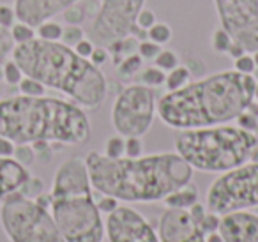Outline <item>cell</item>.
<instances>
[{
	"instance_id": "cell-43",
	"label": "cell",
	"mask_w": 258,
	"mask_h": 242,
	"mask_svg": "<svg viewBox=\"0 0 258 242\" xmlns=\"http://www.w3.org/2000/svg\"><path fill=\"white\" fill-rule=\"evenodd\" d=\"M94 48H96V44L92 43V41L89 39V37H83L82 41H80L78 44H76L73 50L76 51V53L80 55V57H83V58H89L90 57V53L94 51Z\"/></svg>"
},
{
	"instance_id": "cell-27",
	"label": "cell",
	"mask_w": 258,
	"mask_h": 242,
	"mask_svg": "<svg viewBox=\"0 0 258 242\" xmlns=\"http://www.w3.org/2000/svg\"><path fill=\"white\" fill-rule=\"evenodd\" d=\"M23 71L18 68V64H16L13 58H8V60L4 62V66H2V80H4L8 85H16L18 87V83L23 80Z\"/></svg>"
},
{
	"instance_id": "cell-21",
	"label": "cell",
	"mask_w": 258,
	"mask_h": 242,
	"mask_svg": "<svg viewBox=\"0 0 258 242\" xmlns=\"http://www.w3.org/2000/svg\"><path fill=\"white\" fill-rule=\"evenodd\" d=\"M232 41V36L223 27H218V29H214V32L211 36V50L218 55H226Z\"/></svg>"
},
{
	"instance_id": "cell-22",
	"label": "cell",
	"mask_w": 258,
	"mask_h": 242,
	"mask_svg": "<svg viewBox=\"0 0 258 242\" xmlns=\"http://www.w3.org/2000/svg\"><path fill=\"white\" fill-rule=\"evenodd\" d=\"M36 36L44 41H60L62 25L53 22V20H46V22H43L41 25L36 27Z\"/></svg>"
},
{
	"instance_id": "cell-40",
	"label": "cell",
	"mask_w": 258,
	"mask_h": 242,
	"mask_svg": "<svg viewBox=\"0 0 258 242\" xmlns=\"http://www.w3.org/2000/svg\"><path fill=\"white\" fill-rule=\"evenodd\" d=\"M16 22H18V20H16L15 8H11V6H6V4L0 6V27L11 29Z\"/></svg>"
},
{
	"instance_id": "cell-16",
	"label": "cell",
	"mask_w": 258,
	"mask_h": 242,
	"mask_svg": "<svg viewBox=\"0 0 258 242\" xmlns=\"http://www.w3.org/2000/svg\"><path fill=\"white\" fill-rule=\"evenodd\" d=\"M29 177V168L20 164L15 157H0V202L11 193L20 191Z\"/></svg>"
},
{
	"instance_id": "cell-31",
	"label": "cell",
	"mask_w": 258,
	"mask_h": 242,
	"mask_svg": "<svg viewBox=\"0 0 258 242\" xmlns=\"http://www.w3.org/2000/svg\"><path fill=\"white\" fill-rule=\"evenodd\" d=\"M13 157H15L20 164H23V166L29 168L30 164L36 161V150H34V147L29 145V143H22V145L15 147V154H13Z\"/></svg>"
},
{
	"instance_id": "cell-2",
	"label": "cell",
	"mask_w": 258,
	"mask_h": 242,
	"mask_svg": "<svg viewBox=\"0 0 258 242\" xmlns=\"http://www.w3.org/2000/svg\"><path fill=\"white\" fill-rule=\"evenodd\" d=\"M254 90L253 75L221 71L166 92L158 103V115L168 128L180 131L226 124L253 104Z\"/></svg>"
},
{
	"instance_id": "cell-3",
	"label": "cell",
	"mask_w": 258,
	"mask_h": 242,
	"mask_svg": "<svg viewBox=\"0 0 258 242\" xmlns=\"http://www.w3.org/2000/svg\"><path fill=\"white\" fill-rule=\"evenodd\" d=\"M11 58L23 75L71 97L85 110H99L108 96V82L101 68L83 58L60 41L34 37L15 44Z\"/></svg>"
},
{
	"instance_id": "cell-37",
	"label": "cell",
	"mask_w": 258,
	"mask_h": 242,
	"mask_svg": "<svg viewBox=\"0 0 258 242\" xmlns=\"http://www.w3.org/2000/svg\"><path fill=\"white\" fill-rule=\"evenodd\" d=\"M62 16H64V22L68 23V25H82L87 18L83 8H80V6H76V4L66 9V11L62 13Z\"/></svg>"
},
{
	"instance_id": "cell-48",
	"label": "cell",
	"mask_w": 258,
	"mask_h": 242,
	"mask_svg": "<svg viewBox=\"0 0 258 242\" xmlns=\"http://www.w3.org/2000/svg\"><path fill=\"white\" fill-rule=\"evenodd\" d=\"M254 101H256V110H254V113L258 115V82H256V90H254Z\"/></svg>"
},
{
	"instance_id": "cell-32",
	"label": "cell",
	"mask_w": 258,
	"mask_h": 242,
	"mask_svg": "<svg viewBox=\"0 0 258 242\" xmlns=\"http://www.w3.org/2000/svg\"><path fill=\"white\" fill-rule=\"evenodd\" d=\"M44 191V184L43 180H41L39 177H34V175H30L29 178H27L25 184L20 188V193H22L23 196H27V198H37V196L41 195V193Z\"/></svg>"
},
{
	"instance_id": "cell-20",
	"label": "cell",
	"mask_w": 258,
	"mask_h": 242,
	"mask_svg": "<svg viewBox=\"0 0 258 242\" xmlns=\"http://www.w3.org/2000/svg\"><path fill=\"white\" fill-rule=\"evenodd\" d=\"M172 37H173V30L166 22H156L154 25L147 30V39L158 43L159 46L168 44L170 41H172Z\"/></svg>"
},
{
	"instance_id": "cell-17",
	"label": "cell",
	"mask_w": 258,
	"mask_h": 242,
	"mask_svg": "<svg viewBox=\"0 0 258 242\" xmlns=\"http://www.w3.org/2000/svg\"><path fill=\"white\" fill-rule=\"evenodd\" d=\"M163 202L170 209H189L191 205H195L198 202V188L193 182H187L186 186L170 193Z\"/></svg>"
},
{
	"instance_id": "cell-4",
	"label": "cell",
	"mask_w": 258,
	"mask_h": 242,
	"mask_svg": "<svg viewBox=\"0 0 258 242\" xmlns=\"http://www.w3.org/2000/svg\"><path fill=\"white\" fill-rule=\"evenodd\" d=\"M0 136L16 145H83L90 138V120L76 103L18 94L0 99Z\"/></svg>"
},
{
	"instance_id": "cell-45",
	"label": "cell",
	"mask_w": 258,
	"mask_h": 242,
	"mask_svg": "<svg viewBox=\"0 0 258 242\" xmlns=\"http://www.w3.org/2000/svg\"><path fill=\"white\" fill-rule=\"evenodd\" d=\"M242 53H247V51L244 50L242 44H239V43H235V41H232V44H230V48H228V51H226V55H228L230 58H233V60H235V58L240 57Z\"/></svg>"
},
{
	"instance_id": "cell-25",
	"label": "cell",
	"mask_w": 258,
	"mask_h": 242,
	"mask_svg": "<svg viewBox=\"0 0 258 242\" xmlns=\"http://www.w3.org/2000/svg\"><path fill=\"white\" fill-rule=\"evenodd\" d=\"M9 30H11V36H13L15 44L27 43V41H32L34 37H37L36 36V27L27 25V23H23V22H16Z\"/></svg>"
},
{
	"instance_id": "cell-12",
	"label": "cell",
	"mask_w": 258,
	"mask_h": 242,
	"mask_svg": "<svg viewBox=\"0 0 258 242\" xmlns=\"http://www.w3.org/2000/svg\"><path fill=\"white\" fill-rule=\"evenodd\" d=\"M110 242H161L152 224L131 207L118 205L106 219Z\"/></svg>"
},
{
	"instance_id": "cell-36",
	"label": "cell",
	"mask_w": 258,
	"mask_h": 242,
	"mask_svg": "<svg viewBox=\"0 0 258 242\" xmlns=\"http://www.w3.org/2000/svg\"><path fill=\"white\" fill-rule=\"evenodd\" d=\"M233 71L237 73H242V75H253L256 71V66H254V60H253V55L249 53H242L240 57H237L233 60Z\"/></svg>"
},
{
	"instance_id": "cell-41",
	"label": "cell",
	"mask_w": 258,
	"mask_h": 242,
	"mask_svg": "<svg viewBox=\"0 0 258 242\" xmlns=\"http://www.w3.org/2000/svg\"><path fill=\"white\" fill-rule=\"evenodd\" d=\"M96 203H97L99 212H104V214H111L118 207V200L113 198V196H108V195H103Z\"/></svg>"
},
{
	"instance_id": "cell-35",
	"label": "cell",
	"mask_w": 258,
	"mask_h": 242,
	"mask_svg": "<svg viewBox=\"0 0 258 242\" xmlns=\"http://www.w3.org/2000/svg\"><path fill=\"white\" fill-rule=\"evenodd\" d=\"M219 223H221V216H218V214L207 210V212L204 214V217L198 221V226H200V230L207 235V233H212V231H218Z\"/></svg>"
},
{
	"instance_id": "cell-44",
	"label": "cell",
	"mask_w": 258,
	"mask_h": 242,
	"mask_svg": "<svg viewBox=\"0 0 258 242\" xmlns=\"http://www.w3.org/2000/svg\"><path fill=\"white\" fill-rule=\"evenodd\" d=\"M16 143L6 136H0V157H13Z\"/></svg>"
},
{
	"instance_id": "cell-24",
	"label": "cell",
	"mask_w": 258,
	"mask_h": 242,
	"mask_svg": "<svg viewBox=\"0 0 258 242\" xmlns=\"http://www.w3.org/2000/svg\"><path fill=\"white\" fill-rule=\"evenodd\" d=\"M152 62H154L156 68H159L161 71H165V73L172 71V69H175L177 66H180L179 55H177L173 50H161V51H159V55Z\"/></svg>"
},
{
	"instance_id": "cell-9",
	"label": "cell",
	"mask_w": 258,
	"mask_h": 242,
	"mask_svg": "<svg viewBox=\"0 0 258 242\" xmlns=\"http://www.w3.org/2000/svg\"><path fill=\"white\" fill-rule=\"evenodd\" d=\"M158 104L151 87L135 83L120 90L111 106V126L124 138L144 136L152 128Z\"/></svg>"
},
{
	"instance_id": "cell-23",
	"label": "cell",
	"mask_w": 258,
	"mask_h": 242,
	"mask_svg": "<svg viewBox=\"0 0 258 242\" xmlns=\"http://www.w3.org/2000/svg\"><path fill=\"white\" fill-rule=\"evenodd\" d=\"M165 78H166V73L161 71L159 68H156V66H152V68H147L145 71L140 73V83L145 87H151V89H154V87H161L165 85Z\"/></svg>"
},
{
	"instance_id": "cell-6",
	"label": "cell",
	"mask_w": 258,
	"mask_h": 242,
	"mask_svg": "<svg viewBox=\"0 0 258 242\" xmlns=\"http://www.w3.org/2000/svg\"><path fill=\"white\" fill-rule=\"evenodd\" d=\"M256 145L258 135L239 126L225 124L182 129L175 138L177 154L193 170L207 173H225L247 163Z\"/></svg>"
},
{
	"instance_id": "cell-11",
	"label": "cell",
	"mask_w": 258,
	"mask_h": 242,
	"mask_svg": "<svg viewBox=\"0 0 258 242\" xmlns=\"http://www.w3.org/2000/svg\"><path fill=\"white\" fill-rule=\"evenodd\" d=\"M219 27L242 44L247 53L258 50V0H214Z\"/></svg>"
},
{
	"instance_id": "cell-28",
	"label": "cell",
	"mask_w": 258,
	"mask_h": 242,
	"mask_svg": "<svg viewBox=\"0 0 258 242\" xmlns=\"http://www.w3.org/2000/svg\"><path fill=\"white\" fill-rule=\"evenodd\" d=\"M85 37V30L80 25H66L62 27V36H60V43L66 44L69 48H75L80 41Z\"/></svg>"
},
{
	"instance_id": "cell-49",
	"label": "cell",
	"mask_w": 258,
	"mask_h": 242,
	"mask_svg": "<svg viewBox=\"0 0 258 242\" xmlns=\"http://www.w3.org/2000/svg\"><path fill=\"white\" fill-rule=\"evenodd\" d=\"M253 60H254V66H256V69H258V50L253 51Z\"/></svg>"
},
{
	"instance_id": "cell-15",
	"label": "cell",
	"mask_w": 258,
	"mask_h": 242,
	"mask_svg": "<svg viewBox=\"0 0 258 242\" xmlns=\"http://www.w3.org/2000/svg\"><path fill=\"white\" fill-rule=\"evenodd\" d=\"M219 233L225 242H258V216L247 210L221 216Z\"/></svg>"
},
{
	"instance_id": "cell-46",
	"label": "cell",
	"mask_w": 258,
	"mask_h": 242,
	"mask_svg": "<svg viewBox=\"0 0 258 242\" xmlns=\"http://www.w3.org/2000/svg\"><path fill=\"white\" fill-rule=\"evenodd\" d=\"M205 242H225V238H223V235L218 231H212V233H207L205 235Z\"/></svg>"
},
{
	"instance_id": "cell-26",
	"label": "cell",
	"mask_w": 258,
	"mask_h": 242,
	"mask_svg": "<svg viewBox=\"0 0 258 242\" xmlns=\"http://www.w3.org/2000/svg\"><path fill=\"white\" fill-rule=\"evenodd\" d=\"M125 152V138L120 135L110 136L104 143V156L110 157V159H118V157H124Z\"/></svg>"
},
{
	"instance_id": "cell-29",
	"label": "cell",
	"mask_w": 258,
	"mask_h": 242,
	"mask_svg": "<svg viewBox=\"0 0 258 242\" xmlns=\"http://www.w3.org/2000/svg\"><path fill=\"white\" fill-rule=\"evenodd\" d=\"M18 90H20V94H23V96L39 97V96H44L46 87H44L41 82H37V80L29 78V76H23V80L18 83Z\"/></svg>"
},
{
	"instance_id": "cell-7",
	"label": "cell",
	"mask_w": 258,
	"mask_h": 242,
	"mask_svg": "<svg viewBox=\"0 0 258 242\" xmlns=\"http://www.w3.org/2000/svg\"><path fill=\"white\" fill-rule=\"evenodd\" d=\"M0 224L11 242H68L50 209H44L20 191L0 202Z\"/></svg>"
},
{
	"instance_id": "cell-47",
	"label": "cell",
	"mask_w": 258,
	"mask_h": 242,
	"mask_svg": "<svg viewBox=\"0 0 258 242\" xmlns=\"http://www.w3.org/2000/svg\"><path fill=\"white\" fill-rule=\"evenodd\" d=\"M249 161H254V163H258V145L254 147L253 150H251V156H249Z\"/></svg>"
},
{
	"instance_id": "cell-10",
	"label": "cell",
	"mask_w": 258,
	"mask_h": 242,
	"mask_svg": "<svg viewBox=\"0 0 258 242\" xmlns=\"http://www.w3.org/2000/svg\"><path fill=\"white\" fill-rule=\"evenodd\" d=\"M145 0H101L85 36L96 46L108 48L110 44L131 36L138 13L144 9Z\"/></svg>"
},
{
	"instance_id": "cell-14",
	"label": "cell",
	"mask_w": 258,
	"mask_h": 242,
	"mask_svg": "<svg viewBox=\"0 0 258 242\" xmlns=\"http://www.w3.org/2000/svg\"><path fill=\"white\" fill-rule=\"evenodd\" d=\"M78 2L80 0H16V20L27 23V25L37 27L46 20L55 18Z\"/></svg>"
},
{
	"instance_id": "cell-1",
	"label": "cell",
	"mask_w": 258,
	"mask_h": 242,
	"mask_svg": "<svg viewBox=\"0 0 258 242\" xmlns=\"http://www.w3.org/2000/svg\"><path fill=\"white\" fill-rule=\"evenodd\" d=\"M92 189L127 203L161 202L193 180L195 170L177 152L110 159L90 152L85 157Z\"/></svg>"
},
{
	"instance_id": "cell-34",
	"label": "cell",
	"mask_w": 258,
	"mask_h": 242,
	"mask_svg": "<svg viewBox=\"0 0 258 242\" xmlns=\"http://www.w3.org/2000/svg\"><path fill=\"white\" fill-rule=\"evenodd\" d=\"M237 122H239V128L258 135V115L254 113L251 108H247L244 113H240L239 117H237Z\"/></svg>"
},
{
	"instance_id": "cell-33",
	"label": "cell",
	"mask_w": 258,
	"mask_h": 242,
	"mask_svg": "<svg viewBox=\"0 0 258 242\" xmlns=\"http://www.w3.org/2000/svg\"><path fill=\"white\" fill-rule=\"evenodd\" d=\"M161 50H163V46H159L158 43H154V41H151V39H144L138 43L137 53L140 55L144 60H154Z\"/></svg>"
},
{
	"instance_id": "cell-30",
	"label": "cell",
	"mask_w": 258,
	"mask_h": 242,
	"mask_svg": "<svg viewBox=\"0 0 258 242\" xmlns=\"http://www.w3.org/2000/svg\"><path fill=\"white\" fill-rule=\"evenodd\" d=\"M13 48H15V41H13L11 30L0 27V66L9 58V55L13 53Z\"/></svg>"
},
{
	"instance_id": "cell-39",
	"label": "cell",
	"mask_w": 258,
	"mask_h": 242,
	"mask_svg": "<svg viewBox=\"0 0 258 242\" xmlns=\"http://www.w3.org/2000/svg\"><path fill=\"white\" fill-rule=\"evenodd\" d=\"M156 22H158V20H156V13L152 11V9H145L144 8L140 13H138L137 23H135V25L140 27V29H144V30H149Z\"/></svg>"
},
{
	"instance_id": "cell-19",
	"label": "cell",
	"mask_w": 258,
	"mask_h": 242,
	"mask_svg": "<svg viewBox=\"0 0 258 242\" xmlns=\"http://www.w3.org/2000/svg\"><path fill=\"white\" fill-rule=\"evenodd\" d=\"M142 62H144V58L138 53L129 55V57H125L124 60H120L115 66V73H117V76L120 80H131L142 69Z\"/></svg>"
},
{
	"instance_id": "cell-8",
	"label": "cell",
	"mask_w": 258,
	"mask_h": 242,
	"mask_svg": "<svg viewBox=\"0 0 258 242\" xmlns=\"http://www.w3.org/2000/svg\"><path fill=\"white\" fill-rule=\"evenodd\" d=\"M205 207L218 216L258 207V163L247 161L221 173L209 188Z\"/></svg>"
},
{
	"instance_id": "cell-13",
	"label": "cell",
	"mask_w": 258,
	"mask_h": 242,
	"mask_svg": "<svg viewBox=\"0 0 258 242\" xmlns=\"http://www.w3.org/2000/svg\"><path fill=\"white\" fill-rule=\"evenodd\" d=\"M158 235L161 242H205V233L187 209L166 207L159 219Z\"/></svg>"
},
{
	"instance_id": "cell-38",
	"label": "cell",
	"mask_w": 258,
	"mask_h": 242,
	"mask_svg": "<svg viewBox=\"0 0 258 242\" xmlns=\"http://www.w3.org/2000/svg\"><path fill=\"white\" fill-rule=\"evenodd\" d=\"M125 157H140L144 156V143L140 136H129L125 138Z\"/></svg>"
},
{
	"instance_id": "cell-5",
	"label": "cell",
	"mask_w": 258,
	"mask_h": 242,
	"mask_svg": "<svg viewBox=\"0 0 258 242\" xmlns=\"http://www.w3.org/2000/svg\"><path fill=\"white\" fill-rule=\"evenodd\" d=\"M50 196L51 217L66 240H104V223L94 200L85 159L69 157L57 168Z\"/></svg>"
},
{
	"instance_id": "cell-42",
	"label": "cell",
	"mask_w": 258,
	"mask_h": 242,
	"mask_svg": "<svg viewBox=\"0 0 258 242\" xmlns=\"http://www.w3.org/2000/svg\"><path fill=\"white\" fill-rule=\"evenodd\" d=\"M110 58V53H108V48L104 46H96L94 48V51L90 53L89 60L92 62L94 66H97V68H101V66L104 64V62Z\"/></svg>"
},
{
	"instance_id": "cell-18",
	"label": "cell",
	"mask_w": 258,
	"mask_h": 242,
	"mask_svg": "<svg viewBox=\"0 0 258 242\" xmlns=\"http://www.w3.org/2000/svg\"><path fill=\"white\" fill-rule=\"evenodd\" d=\"M191 82V73L186 66H177L175 69L166 73L165 78V87L168 92H175V90L186 87Z\"/></svg>"
}]
</instances>
